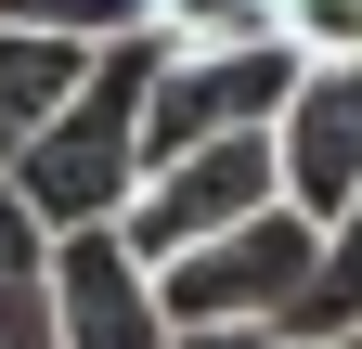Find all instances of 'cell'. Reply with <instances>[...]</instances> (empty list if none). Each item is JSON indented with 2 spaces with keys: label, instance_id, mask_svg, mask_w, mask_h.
I'll list each match as a JSON object with an SVG mask.
<instances>
[{
  "label": "cell",
  "instance_id": "obj_7",
  "mask_svg": "<svg viewBox=\"0 0 362 349\" xmlns=\"http://www.w3.org/2000/svg\"><path fill=\"white\" fill-rule=\"evenodd\" d=\"M104 52V39H52V26H0V168L26 155V129L78 91V65Z\"/></svg>",
  "mask_w": 362,
  "mask_h": 349
},
{
  "label": "cell",
  "instance_id": "obj_4",
  "mask_svg": "<svg viewBox=\"0 0 362 349\" xmlns=\"http://www.w3.org/2000/svg\"><path fill=\"white\" fill-rule=\"evenodd\" d=\"M285 78H298L285 39H246V52H156L143 65V168L220 143V129H272Z\"/></svg>",
  "mask_w": 362,
  "mask_h": 349
},
{
  "label": "cell",
  "instance_id": "obj_14",
  "mask_svg": "<svg viewBox=\"0 0 362 349\" xmlns=\"http://www.w3.org/2000/svg\"><path fill=\"white\" fill-rule=\"evenodd\" d=\"M233 349H362V324H337V336H233Z\"/></svg>",
  "mask_w": 362,
  "mask_h": 349
},
{
  "label": "cell",
  "instance_id": "obj_9",
  "mask_svg": "<svg viewBox=\"0 0 362 349\" xmlns=\"http://www.w3.org/2000/svg\"><path fill=\"white\" fill-rule=\"evenodd\" d=\"M143 39L156 52H246V39H272V0H143Z\"/></svg>",
  "mask_w": 362,
  "mask_h": 349
},
{
  "label": "cell",
  "instance_id": "obj_13",
  "mask_svg": "<svg viewBox=\"0 0 362 349\" xmlns=\"http://www.w3.org/2000/svg\"><path fill=\"white\" fill-rule=\"evenodd\" d=\"M0 349H52V324H39V285H0Z\"/></svg>",
  "mask_w": 362,
  "mask_h": 349
},
{
  "label": "cell",
  "instance_id": "obj_2",
  "mask_svg": "<svg viewBox=\"0 0 362 349\" xmlns=\"http://www.w3.org/2000/svg\"><path fill=\"white\" fill-rule=\"evenodd\" d=\"M298 285H310V220H298L285 194L246 207L233 233L156 259V311H168V336H272Z\"/></svg>",
  "mask_w": 362,
  "mask_h": 349
},
{
  "label": "cell",
  "instance_id": "obj_3",
  "mask_svg": "<svg viewBox=\"0 0 362 349\" xmlns=\"http://www.w3.org/2000/svg\"><path fill=\"white\" fill-rule=\"evenodd\" d=\"M246 207H272V129H220V143H194V155H168V168H143V182H129L117 246L156 272V259H181V246L233 233Z\"/></svg>",
  "mask_w": 362,
  "mask_h": 349
},
{
  "label": "cell",
  "instance_id": "obj_11",
  "mask_svg": "<svg viewBox=\"0 0 362 349\" xmlns=\"http://www.w3.org/2000/svg\"><path fill=\"white\" fill-rule=\"evenodd\" d=\"M0 26H52V39H143V0H0Z\"/></svg>",
  "mask_w": 362,
  "mask_h": 349
},
{
  "label": "cell",
  "instance_id": "obj_8",
  "mask_svg": "<svg viewBox=\"0 0 362 349\" xmlns=\"http://www.w3.org/2000/svg\"><path fill=\"white\" fill-rule=\"evenodd\" d=\"M337 324H362V194L337 207V220H310V285L285 297L272 336H337Z\"/></svg>",
  "mask_w": 362,
  "mask_h": 349
},
{
  "label": "cell",
  "instance_id": "obj_15",
  "mask_svg": "<svg viewBox=\"0 0 362 349\" xmlns=\"http://www.w3.org/2000/svg\"><path fill=\"white\" fill-rule=\"evenodd\" d=\"M168 349H233V336H168Z\"/></svg>",
  "mask_w": 362,
  "mask_h": 349
},
{
  "label": "cell",
  "instance_id": "obj_10",
  "mask_svg": "<svg viewBox=\"0 0 362 349\" xmlns=\"http://www.w3.org/2000/svg\"><path fill=\"white\" fill-rule=\"evenodd\" d=\"M272 39L298 65H362V0H272Z\"/></svg>",
  "mask_w": 362,
  "mask_h": 349
},
{
  "label": "cell",
  "instance_id": "obj_5",
  "mask_svg": "<svg viewBox=\"0 0 362 349\" xmlns=\"http://www.w3.org/2000/svg\"><path fill=\"white\" fill-rule=\"evenodd\" d=\"M39 324H52V349H168L156 272L117 246V220H78L39 246Z\"/></svg>",
  "mask_w": 362,
  "mask_h": 349
},
{
  "label": "cell",
  "instance_id": "obj_12",
  "mask_svg": "<svg viewBox=\"0 0 362 349\" xmlns=\"http://www.w3.org/2000/svg\"><path fill=\"white\" fill-rule=\"evenodd\" d=\"M39 246H52V233H39V207L0 182V285H39Z\"/></svg>",
  "mask_w": 362,
  "mask_h": 349
},
{
  "label": "cell",
  "instance_id": "obj_1",
  "mask_svg": "<svg viewBox=\"0 0 362 349\" xmlns=\"http://www.w3.org/2000/svg\"><path fill=\"white\" fill-rule=\"evenodd\" d=\"M143 65H156V39H104L78 65V91L26 129V155L0 168L39 207V233H78V220H117L129 207V182H143Z\"/></svg>",
  "mask_w": 362,
  "mask_h": 349
},
{
  "label": "cell",
  "instance_id": "obj_6",
  "mask_svg": "<svg viewBox=\"0 0 362 349\" xmlns=\"http://www.w3.org/2000/svg\"><path fill=\"white\" fill-rule=\"evenodd\" d=\"M272 194L298 220H337L362 194V65H298L272 104Z\"/></svg>",
  "mask_w": 362,
  "mask_h": 349
}]
</instances>
